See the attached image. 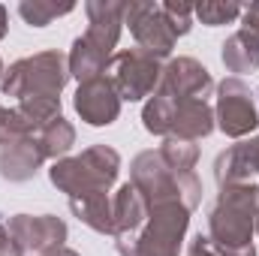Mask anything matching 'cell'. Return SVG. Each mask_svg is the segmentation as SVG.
<instances>
[{"mask_svg":"<svg viewBox=\"0 0 259 256\" xmlns=\"http://www.w3.org/2000/svg\"><path fill=\"white\" fill-rule=\"evenodd\" d=\"M46 163V154L36 142V136H24V139H12L0 145V175L6 181H30L39 166Z\"/></svg>","mask_w":259,"mask_h":256,"instance_id":"obj_16","label":"cell"},{"mask_svg":"<svg viewBox=\"0 0 259 256\" xmlns=\"http://www.w3.org/2000/svg\"><path fill=\"white\" fill-rule=\"evenodd\" d=\"M124 24L130 27L133 39H136V49L154 55V58H169L175 42H178V33L175 27L169 24L166 12H163V3H151V0H133L124 9Z\"/></svg>","mask_w":259,"mask_h":256,"instance_id":"obj_8","label":"cell"},{"mask_svg":"<svg viewBox=\"0 0 259 256\" xmlns=\"http://www.w3.org/2000/svg\"><path fill=\"white\" fill-rule=\"evenodd\" d=\"M0 256H21L18 253V247H15V241H12V235H9V229H6V223L0 220Z\"/></svg>","mask_w":259,"mask_h":256,"instance_id":"obj_26","label":"cell"},{"mask_svg":"<svg viewBox=\"0 0 259 256\" xmlns=\"http://www.w3.org/2000/svg\"><path fill=\"white\" fill-rule=\"evenodd\" d=\"M112 211H115V250L121 256H133L136 253V241L148 223V199L136 190L133 184H124L121 190L112 196Z\"/></svg>","mask_w":259,"mask_h":256,"instance_id":"obj_11","label":"cell"},{"mask_svg":"<svg viewBox=\"0 0 259 256\" xmlns=\"http://www.w3.org/2000/svg\"><path fill=\"white\" fill-rule=\"evenodd\" d=\"M241 18H244V30H250V33H256V36H259V3L244 6Z\"/></svg>","mask_w":259,"mask_h":256,"instance_id":"obj_25","label":"cell"},{"mask_svg":"<svg viewBox=\"0 0 259 256\" xmlns=\"http://www.w3.org/2000/svg\"><path fill=\"white\" fill-rule=\"evenodd\" d=\"M214 121L229 139H244L259 127V112L253 106V94L241 78L229 75L217 84Z\"/></svg>","mask_w":259,"mask_h":256,"instance_id":"obj_9","label":"cell"},{"mask_svg":"<svg viewBox=\"0 0 259 256\" xmlns=\"http://www.w3.org/2000/svg\"><path fill=\"white\" fill-rule=\"evenodd\" d=\"M6 229L21 256H46L64 247L66 241V223L58 220L55 214H15L9 217Z\"/></svg>","mask_w":259,"mask_h":256,"instance_id":"obj_10","label":"cell"},{"mask_svg":"<svg viewBox=\"0 0 259 256\" xmlns=\"http://www.w3.org/2000/svg\"><path fill=\"white\" fill-rule=\"evenodd\" d=\"M259 217V184L220 187L214 208L208 211V238L214 247L244 250L253 247V229Z\"/></svg>","mask_w":259,"mask_h":256,"instance_id":"obj_1","label":"cell"},{"mask_svg":"<svg viewBox=\"0 0 259 256\" xmlns=\"http://www.w3.org/2000/svg\"><path fill=\"white\" fill-rule=\"evenodd\" d=\"M106 72L121 100L139 103L145 97H154V91L160 88L163 64H160V58H154L142 49H124V52L112 55Z\"/></svg>","mask_w":259,"mask_h":256,"instance_id":"obj_7","label":"cell"},{"mask_svg":"<svg viewBox=\"0 0 259 256\" xmlns=\"http://www.w3.org/2000/svg\"><path fill=\"white\" fill-rule=\"evenodd\" d=\"M157 91L178 97V100H205L214 91V78L193 58H172L169 64H163V75H160Z\"/></svg>","mask_w":259,"mask_h":256,"instance_id":"obj_13","label":"cell"},{"mask_svg":"<svg viewBox=\"0 0 259 256\" xmlns=\"http://www.w3.org/2000/svg\"><path fill=\"white\" fill-rule=\"evenodd\" d=\"M6 27H9V15H6V6H0V39L6 36Z\"/></svg>","mask_w":259,"mask_h":256,"instance_id":"obj_27","label":"cell"},{"mask_svg":"<svg viewBox=\"0 0 259 256\" xmlns=\"http://www.w3.org/2000/svg\"><path fill=\"white\" fill-rule=\"evenodd\" d=\"M69 81V66L61 52H39L21 58L9 66L0 78L3 97L30 100V97H61L64 84Z\"/></svg>","mask_w":259,"mask_h":256,"instance_id":"obj_5","label":"cell"},{"mask_svg":"<svg viewBox=\"0 0 259 256\" xmlns=\"http://www.w3.org/2000/svg\"><path fill=\"white\" fill-rule=\"evenodd\" d=\"M46 256H78V253L69 250V247H58V250H52V253H46Z\"/></svg>","mask_w":259,"mask_h":256,"instance_id":"obj_28","label":"cell"},{"mask_svg":"<svg viewBox=\"0 0 259 256\" xmlns=\"http://www.w3.org/2000/svg\"><path fill=\"white\" fill-rule=\"evenodd\" d=\"M109 61H112V58H109L103 49H97L91 39L78 36V39L72 42V49H69L66 66H69V75H72V78H78V84H81V81H91V78L106 75Z\"/></svg>","mask_w":259,"mask_h":256,"instance_id":"obj_19","label":"cell"},{"mask_svg":"<svg viewBox=\"0 0 259 256\" xmlns=\"http://www.w3.org/2000/svg\"><path fill=\"white\" fill-rule=\"evenodd\" d=\"M256 163H259V136L256 139H241V142L229 145L214 160V181H217V187L253 184Z\"/></svg>","mask_w":259,"mask_h":256,"instance_id":"obj_14","label":"cell"},{"mask_svg":"<svg viewBox=\"0 0 259 256\" xmlns=\"http://www.w3.org/2000/svg\"><path fill=\"white\" fill-rule=\"evenodd\" d=\"M72 9H75V3H52V0H24V3H18V15L30 27H46L58 15H66Z\"/></svg>","mask_w":259,"mask_h":256,"instance_id":"obj_21","label":"cell"},{"mask_svg":"<svg viewBox=\"0 0 259 256\" xmlns=\"http://www.w3.org/2000/svg\"><path fill=\"white\" fill-rule=\"evenodd\" d=\"M256 232H259V217H256Z\"/></svg>","mask_w":259,"mask_h":256,"instance_id":"obj_32","label":"cell"},{"mask_svg":"<svg viewBox=\"0 0 259 256\" xmlns=\"http://www.w3.org/2000/svg\"><path fill=\"white\" fill-rule=\"evenodd\" d=\"M142 124L148 133L163 139L199 142L214 133V109L208 100H178L169 94L154 91V97L142 109Z\"/></svg>","mask_w":259,"mask_h":256,"instance_id":"obj_2","label":"cell"},{"mask_svg":"<svg viewBox=\"0 0 259 256\" xmlns=\"http://www.w3.org/2000/svg\"><path fill=\"white\" fill-rule=\"evenodd\" d=\"M3 115H6V109H3V106H0V127H3Z\"/></svg>","mask_w":259,"mask_h":256,"instance_id":"obj_29","label":"cell"},{"mask_svg":"<svg viewBox=\"0 0 259 256\" xmlns=\"http://www.w3.org/2000/svg\"><path fill=\"white\" fill-rule=\"evenodd\" d=\"M3 72H6V66H3V58H0V78H3Z\"/></svg>","mask_w":259,"mask_h":256,"instance_id":"obj_30","label":"cell"},{"mask_svg":"<svg viewBox=\"0 0 259 256\" xmlns=\"http://www.w3.org/2000/svg\"><path fill=\"white\" fill-rule=\"evenodd\" d=\"M220 58H223V66L229 72H235V78L244 75V72H253V69H259V36L250 33V30H244V27L235 30L223 42Z\"/></svg>","mask_w":259,"mask_h":256,"instance_id":"obj_17","label":"cell"},{"mask_svg":"<svg viewBox=\"0 0 259 256\" xmlns=\"http://www.w3.org/2000/svg\"><path fill=\"white\" fill-rule=\"evenodd\" d=\"M130 184L148 199V205L160 202H181L184 208L193 211L202 202V181L193 172H175L169 169L157 151H142L130 163Z\"/></svg>","mask_w":259,"mask_h":256,"instance_id":"obj_4","label":"cell"},{"mask_svg":"<svg viewBox=\"0 0 259 256\" xmlns=\"http://www.w3.org/2000/svg\"><path fill=\"white\" fill-rule=\"evenodd\" d=\"M241 12H244V6H238V3H220V0H205V3L193 6V15L205 24V27L232 24Z\"/></svg>","mask_w":259,"mask_h":256,"instance_id":"obj_23","label":"cell"},{"mask_svg":"<svg viewBox=\"0 0 259 256\" xmlns=\"http://www.w3.org/2000/svg\"><path fill=\"white\" fill-rule=\"evenodd\" d=\"M124 9L127 3L118 0H88L84 12H88V30L81 33L84 39H91L97 49H103L109 58L121 39V27H124Z\"/></svg>","mask_w":259,"mask_h":256,"instance_id":"obj_15","label":"cell"},{"mask_svg":"<svg viewBox=\"0 0 259 256\" xmlns=\"http://www.w3.org/2000/svg\"><path fill=\"white\" fill-rule=\"evenodd\" d=\"M187 226H190V208H184L181 202L151 205L148 223L136 241L133 256H178Z\"/></svg>","mask_w":259,"mask_h":256,"instance_id":"obj_6","label":"cell"},{"mask_svg":"<svg viewBox=\"0 0 259 256\" xmlns=\"http://www.w3.org/2000/svg\"><path fill=\"white\" fill-rule=\"evenodd\" d=\"M69 211L94 232L112 235L115 232V211H112V196L109 193H94L81 199H69Z\"/></svg>","mask_w":259,"mask_h":256,"instance_id":"obj_18","label":"cell"},{"mask_svg":"<svg viewBox=\"0 0 259 256\" xmlns=\"http://www.w3.org/2000/svg\"><path fill=\"white\" fill-rule=\"evenodd\" d=\"M36 142H39L46 160H55L58 163V160H64V154H69V148L75 145V127L61 115L58 121H52L46 130L36 133Z\"/></svg>","mask_w":259,"mask_h":256,"instance_id":"obj_20","label":"cell"},{"mask_svg":"<svg viewBox=\"0 0 259 256\" xmlns=\"http://www.w3.org/2000/svg\"><path fill=\"white\" fill-rule=\"evenodd\" d=\"M72 106L81 115V121L91 124V127H109L121 115V97H118L115 84L109 81V75L81 81L78 91H75Z\"/></svg>","mask_w":259,"mask_h":256,"instance_id":"obj_12","label":"cell"},{"mask_svg":"<svg viewBox=\"0 0 259 256\" xmlns=\"http://www.w3.org/2000/svg\"><path fill=\"white\" fill-rule=\"evenodd\" d=\"M157 154H160V160H163L169 169H175V172H193L196 160H199L196 142H181V139H166Z\"/></svg>","mask_w":259,"mask_h":256,"instance_id":"obj_22","label":"cell"},{"mask_svg":"<svg viewBox=\"0 0 259 256\" xmlns=\"http://www.w3.org/2000/svg\"><path fill=\"white\" fill-rule=\"evenodd\" d=\"M121 172V154L109 145H91L78 157H64L49 169V178L69 199L109 193Z\"/></svg>","mask_w":259,"mask_h":256,"instance_id":"obj_3","label":"cell"},{"mask_svg":"<svg viewBox=\"0 0 259 256\" xmlns=\"http://www.w3.org/2000/svg\"><path fill=\"white\" fill-rule=\"evenodd\" d=\"M256 178H259V163H256Z\"/></svg>","mask_w":259,"mask_h":256,"instance_id":"obj_31","label":"cell"},{"mask_svg":"<svg viewBox=\"0 0 259 256\" xmlns=\"http://www.w3.org/2000/svg\"><path fill=\"white\" fill-rule=\"evenodd\" d=\"M187 256H220V253H217V247L211 244V238L205 232H196L190 238V244H187Z\"/></svg>","mask_w":259,"mask_h":256,"instance_id":"obj_24","label":"cell"}]
</instances>
